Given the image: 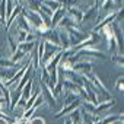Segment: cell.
I'll list each match as a JSON object with an SVG mask.
<instances>
[{
    "label": "cell",
    "mask_w": 124,
    "mask_h": 124,
    "mask_svg": "<svg viewBox=\"0 0 124 124\" xmlns=\"http://www.w3.org/2000/svg\"><path fill=\"white\" fill-rule=\"evenodd\" d=\"M111 124H118V121H117V123H111Z\"/></svg>",
    "instance_id": "30"
},
{
    "label": "cell",
    "mask_w": 124,
    "mask_h": 124,
    "mask_svg": "<svg viewBox=\"0 0 124 124\" xmlns=\"http://www.w3.org/2000/svg\"><path fill=\"white\" fill-rule=\"evenodd\" d=\"M39 83V89H41V95L44 96V102L50 107V108H55L57 107V99L54 98V95H53V92H51V89L45 85V83H41V82H38Z\"/></svg>",
    "instance_id": "3"
},
{
    "label": "cell",
    "mask_w": 124,
    "mask_h": 124,
    "mask_svg": "<svg viewBox=\"0 0 124 124\" xmlns=\"http://www.w3.org/2000/svg\"><path fill=\"white\" fill-rule=\"evenodd\" d=\"M29 124H45V121L39 117H35V118H31L29 120Z\"/></svg>",
    "instance_id": "25"
},
{
    "label": "cell",
    "mask_w": 124,
    "mask_h": 124,
    "mask_svg": "<svg viewBox=\"0 0 124 124\" xmlns=\"http://www.w3.org/2000/svg\"><path fill=\"white\" fill-rule=\"evenodd\" d=\"M112 2L118 9H123V0H112Z\"/></svg>",
    "instance_id": "27"
},
{
    "label": "cell",
    "mask_w": 124,
    "mask_h": 124,
    "mask_svg": "<svg viewBox=\"0 0 124 124\" xmlns=\"http://www.w3.org/2000/svg\"><path fill=\"white\" fill-rule=\"evenodd\" d=\"M63 124H73V123H72V120H70V117H67V118L64 120V123H63Z\"/></svg>",
    "instance_id": "28"
},
{
    "label": "cell",
    "mask_w": 124,
    "mask_h": 124,
    "mask_svg": "<svg viewBox=\"0 0 124 124\" xmlns=\"http://www.w3.org/2000/svg\"><path fill=\"white\" fill-rule=\"evenodd\" d=\"M0 25H5V22H3V21H2V19H0Z\"/></svg>",
    "instance_id": "29"
},
{
    "label": "cell",
    "mask_w": 124,
    "mask_h": 124,
    "mask_svg": "<svg viewBox=\"0 0 124 124\" xmlns=\"http://www.w3.org/2000/svg\"><path fill=\"white\" fill-rule=\"evenodd\" d=\"M57 32H58V39H60V47H61V50H69V48H70V41H69V35H67L66 29L57 28Z\"/></svg>",
    "instance_id": "7"
},
{
    "label": "cell",
    "mask_w": 124,
    "mask_h": 124,
    "mask_svg": "<svg viewBox=\"0 0 124 124\" xmlns=\"http://www.w3.org/2000/svg\"><path fill=\"white\" fill-rule=\"evenodd\" d=\"M115 104H117V101H115L114 98H111L109 101H105V102L98 104V105L95 107V115H99V112H104V111H107V109L112 108Z\"/></svg>",
    "instance_id": "10"
},
{
    "label": "cell",
    "mask_w": 124,
    "mask_h": 124,
    "mask_svg": "<svg viewBox=\"0 0 124 124\" xmlns=\"http://www.w3.org/2000/svg\"><path fill=\"white\" fill-rule=\"evenodd\" d=\"M51 92H53V95H54V98L58 101L60 98H63V83L61 82H57L55 85H54V88L51 89Z\"/></svg>",
    "instance_id": "16"
},
{
    "label": "cell",
    "mask_w": 124,
    "mask_h": 124,
    "mask_svg": "<svg viewBox=\"0 0 124 124\" xmlns=\"http://www.w3.org/2000/svg\"><path fill=\"white\" fill-rule=\"evenodd\" d=\"M80 104H82V99H78V101H75L73 104H70V105H67V107H63L58 112H55V118H60V117H64V115H67V114H70L72 111H75V109H78L79 107H80Z\"/></svg>",
    "instance_id": "6"
},
{
    "label": "cell",
    "mask_w": 124,
    "mask_h": 124,
    "mask_svg": "<svg viewBox=\"0 0 124 124\" xmlns=\"http://www.w3.org/2000/svg\"><path fill=\"white\" fill-rule=\"evenodd\" d=\"M35 44H37V41L35 42H21V44H18V50H22L25 53H32Z\"/></svg>",
    "instance_id": "19"
},
{
    "label": "cell",
    "mask_w": 124,
    "mask_h": 124,
    "mask_svg": "<svg viewBox=\"0 0 124 124\" xmlns=\"http://www.w3.org/2000/svg\"><path fill=\"white\" fill-rule=\"evenodd\" d=\"M98 12H99V8L96 6V5H93V6H91L88 10H85L83 12V21H91V19H96V16H98Z\"/></svg>",
    "instance_id": "13"
},
{
    "label": "cell",
    "mask_w": 124,
    "mask_h": 124,
    "mask_svg": "<svg viewBox=\"0 0 124 124\" xmlns=\"http://www.w3.org/2000/svg\"><path fill=\"white\" fill-rule=\"evenodd\" d=\"M66 13L75 21V23L78 25V26H80V23L83 22V12L75 5V6H70V8H67L66 9Z\"/></svg>",
    "instance_id": "4"
},
{
    "label": "cell",
    "mask_w": 124,
    "mask_h": 124,
    "mask_svg": "<svg viewBox=\"0 0 124 124\" xmlns=\"http://www.w3.org/2000/svg\"><path fill=\"white\" fill-rule=\"evenodd\" d=\"M66 32H67V35H69L70 48L76 47L78 44H80L82 41H85V39L89 37V34L83 32V31L80 29V26H72V28H67V29H66Z\"/></svg>",
    "instance_id": "1"
},
{
    "label": "cell",
    "mask_w": 124,
    "mask_h": 124,
    "mask_svg": "<svg viewBox=\"0 0 124 124\" xmlns=\"http://www.w3.org/2000/svg\"><path fill=\"white\" fill-rule=\"evenodd\" d=\"M8 44H9L10 53H12V54L16 53V50H18V41H16V38H15L12 34H8Z\"/></svg>",
    "instance_id": "18"
},
{
    "label": "cell",
    "mask_w": 124,
    "mask_h": 124,
    "mask_svg": "<svg viewBox=\"0 0 124 124\" xmlns=\"http://www.w3.org/2000/svg\"><path fill=\"white\" fill-rule=\"evenodd\" d=\"M15 123H16V124H29V120H26V118H23V117H19L18 120H15Z\"/></svg>",
    "instance_id": "26"
},
{
    "label": "cell",
    "mask_w": 124,
    "mask_h": 124,
    "mask_svg": "<svg viewBox=\"0 0 124 124\" xmlns=\"http://www.w3.org/2000/svg\"><path fill=\"white\" fill-rule=\"evenodd\" d=\"M64 15H66V8H63V6H60L57 10H54L53 16H51V28H57L58 22L61 21V18Z\"/></svg>",
    "instance_id": "9"
},
{
    "label": "cell",
    "mask_w": 124,
    "mask_h": 124,
    "mask_svg": "<svg viewBox=\"0 0 124 124\" xmlns=\"http://www.w3.org/2000/svg\"><path fill=\"white\" fill-rule=\"evenodd\" d=\"M26 34H28V32H25V31H19V29H18V37H16L18 44L25 42V39H26Z\"/></svg>",
    "instance_id": "24"
},
{
    "label": "cell",
    "mask_w": 124,
    "mask_h": 124,
    "mask_svg": "<svg viewBox=\"0 0 124 124\" xmlns=\"http://www.w3.org/2000/svg\"><path fill=\"white\" fill-rule=\"evenodd\" d=\"M108 58L112 61L115 66H118V67H121V69H123L124 58H123V55H121V54H111V57H108Z\"/></svg>",
    "instance_id": "21"
},
{
    "label": "cell",
    "mask_w": 124,
    "mask_h": 124,
    "mask_svg": "<svg viewBox=\"0 0 124 124\" xmlns=\"http://www.w3.org/2000/svg\"><path fill=\"white\" fill-rule=\"evenodd\" d=\"M15 23H16V28L19 29V31H25V32H32V28H31V25H29V22H28V19L21 13L18 18H16V21H15Z\"/></svg>",
    "instance_id": "8"
},
{
    "label": "cell",
    "mask_w": 124,
    "mask_h": 124,
    "mask_svg": "<svg viewBox=\"0 0 124 124\" xmlns=\"http://www.w3.org/2000/svg\"><path fill=\"white\" fill-rule=\"evenodd\" d=\"M72 26H78V25L75 23V21H73L67 13L61 18V21H60L58 25H57V28H63V29H67V28H72Z\"/></svg>",
    "instance_id": "12"
},
{
    "label": "cell",
    "mask_w": 124,
    "mask_h": 124,
    "mask_svg": "<svg viewBox=\"0 0 124 124\" xmlns=\"http://www.w3.org/2000/svg\"><path fill=\"white\" fill-rule=\"evenodd\" d=\"M16 72H18V69H2L0 67V80H2L3 83L5 82H8L10 78H13L15 75H16Z\"/></svg>",
    "instance_id": "11"
},
{
    "label": "cell",
    "mask_w": 124,
    "mask_h": 124,
    "mask_svg": "<svg viewBox=\"0 0 124 124\" xmlns=\"http://www.w3.org/2000/svg\"><path fill=\"white\" fill-rule=\"evenodd\" d=\"M25 3H28V8H26V9H31V10L38 12V10H39V6H41V0H26ZM23 6H25V5H23Z\"/></svg>",
    "instance_id": "22"
},
{
    "label": "cell",
    "mask_w": 124,
    "mask_h": 124,
    "mask_svg": "<svg viewBox=\"0 0 124 124\" xmlns=\"http://www.w3.org/2000/svg\"><path fill=\"white\" fill-rule=\"evenodd\" d=\"M32 91H34V78L31 79V80H28V83L22 88V98H25V99H28L31 95H32Z\"/></svg>",
    "instance_id": "15"
},
{
    "label": "cell",
    "mask_w": 124,
    "mask_h": 124,
    "mask_svg": "<svg viewBox=\"0 0 124 124\" xmlns=\"http://www.w3.org/2000/svg\"><path fill=\"white\" fill-rule=\"evenodd\" d=\"M117 121H123V114L107 115V117H101V120H99L101 124H111V123H117Z\"/></svg>",
    "instance_id": "14"
},
{
    "label": "cell",
    "mask_w": 124,
    "mask_h": 124,
    "mask_svg": "<svg viewBox=\"0 0 124 124\" xmlns=\"http://www.w3.org/2000/svg\"><path fill=\"white\" fill-rule=\"evenodd\" d=\"M41 39L48 41V42L55 44V45H60V39H58V32H57V28H50V29H47V31L41 35Z\"/></svg>",
    "instance_id": "5"
},
{
    "label": "cell",
    "mask_w": 124,
    "mask_h": 124,
    "mask_svg": "<svg viewBox=\"0 0 124 124\" xmlns=\"http://www.w3.org/2000/svg\"><path fill=\"white\" fill-rule=\"evenodd\" d=\"M28 54H29V53H25V51H22V50H16V53L12 54L10 60L13 61V63H21V61H22Z\"/></svg>",
    "instance_id": "17"
},
{
    "label": "cell",
    "mask_w": 124,
    "mask_h": 124,
    "mask_svg": "<svg viewBox=\"0 0 124 124\" xmlns=\"http://www.w3.org/2000/svg\"><path fill=\"white\" fill-rule=\"evenodd\" d=\"M41 5H44V6H47V8H50L53 12L54 10H57L61 5L57 2V0H41Z\"/></svg>",
    "instance_id": "20"
},
{
    "label": "cell",
    "mask_w": 124,
    "mask_h": 124,
    "mask_svg": "<svg viewBox=\"0 0 124 124\" xmlns=\"http://www.w3.org/2000/svg\"><path fill=\"white\" fill-rule=\"evenodd\" d=\"M92 66H93V61L91 58H86V60H79L73 64V72H76L78 75H82V76H86L88 73L92 72Z\"/></svg>",
    "instance_id": "2"
},
{
    "label": "cell",
    "mask_w": 124,
    "mask_h": 124,
    "mask_svg": "<svg viewBox=\"0 0 124 124\" xmlns=\"http://www.w3.org/2000/svg\"><path fill=\"white\" fill-rule=\"evenodd\" d=\"M115 89L120 91V92H123V89H124V78H123V75L117 79V82H115Z\"/></svg>",
    "instance_id": "23"
}]
</instances>
